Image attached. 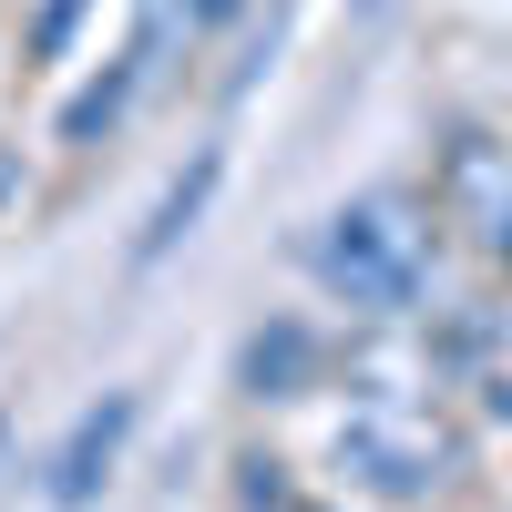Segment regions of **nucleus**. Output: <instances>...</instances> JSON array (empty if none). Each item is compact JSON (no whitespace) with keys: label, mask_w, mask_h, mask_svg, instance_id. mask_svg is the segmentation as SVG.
Segmentation results:
<instances>
[{"label":"nucleus","mask_w":512,"mask_h":512,"mask_svg":"<svg viewBox=\"0 0 512 512\" xmlns=\"http://www.w3.org/2000/svg\"><path fill=\"white\" fill-rule=\"evenodd\" d=\"M226 11H236V0H185V21H195V31H205V21H226Z\"/></svg>","instance_id":"obj_9"},{"label":"nucleus","mask_w":512,"mask_h":512,"mask_svg":"<svg viewBox=\"0 0 512 512\" xmlns=\"http://www.w3.org/2000/svg\"><path fill=\"white\" fill-rule=\"evenodd\" d=\"M431 195H441V216L472 236V246L512 256V144H492V134H451L441 164H431Z\"/></svg>","instance_id":"obj_2"},{"label":"nucleus","mask_w":512,"mask_h":512,"mask_svg":"<svg viewBox=\"0 0 512 512\" xmlns=\"http://www.w3.org/2000/svg\"><path fill=\"white\" fill-rule=\"evenodd\" d=\"M72 21H82V0H52V11H41V31H31V52H41V62H62V41H72Z\"/></svg>","instance_id":"obj_7"},{"label":"nucleus","mask_w":512,"mask_h":512,"mask_svg":"<svg viewBox=\"0 0 512 512\" xmlns=\"http://www.w3.org/2000/svg\"><path fill=\"white\" fill-rule=\"evenodd\" d=\"M216 185H226V144H195V154H185V175L154 195V216H144V236H134V267H164V256H175V246L205 226Z\"/></svg>","instance_id":"obj_5"},{"label":"nucleus","mask_w":512,"mask_h":512,"mask_svg":"<svg viewBox=\"0 0 512 512\" xmlns=\"http://www.w3.org/2000/svg\"><path fill=\"white\" fill-rule=\"evenodd\" d=\"M308 267L328 277L338 308H359V318H410V308H420V277H431V226H420L410 195L379 185V195L338 205V216L318 226Z\"/></svg>","instance_id":"obj_1"},{"label":"nucleus","mask_w":512,"mask_h":512,"mask_svg":"<svg viewBox=\"0 0 512 512\" xmlns=\"http://www.w3.org/2000/svg\"><path fill=\"white\" fill-rule=\"evenodd\" d=\"M338 472L390 492V502H420L441 482V441L420 431V420H400V410H359L349 431H338Z\"/></svg>","instance_id":"obj_3"},{"label":"nucleus","mask_w":512,"mask_h":512,"mask_svg":"<svg viewBox=\"0 0 512 512\" xmlns=\"http://www.w3.org/2000/svg\"><path fill=\"white\" fill-rule=\"evenodd\" d=\"M359 11H379V0H359Z\"/></svg>","instance_id":"obj_10"},{"label":"nucleus","mask_w":512,"mask_h":512,"mask_svg":"<svg viewBox=\"0 0 512 512\" xmlns=\"http://www.w3.org/2000/svg\"><path fill=\"white\" fill-rule=\"evenodd\" d=\"M11 195H21V154L0 144V205H11Z\"/></svg>","instance_id":"obj_8"},{"label":"nucleus","mask_w":512,"mask_h":512,"mask_svg":"<svg viewBox=\"0 0 512 512\" xmlns=\"http://www.w3.org/2000/svg\"><path fill=\"white\" fill-rule=\"evenodd\" d=\"M134 420H144V390H103L93 410L62 431V451H52V512H82L103 482H113V461H123V441H134Z\"/></svg>","instance_id":"obj_4"},{"label":"nucleus","mask_w":512,"mask_h":512,"mask_svg":"<svg viewBox=\"0 0 512 512\" xmlns=\"http://www.w3.org/2000/svg\"><path fill=\"white\" fill-rule=\"evenodd\" d=\"M236 379H246L256 400H297V390L318 379V338L297 328V318H267V328L246 338V369H236Z\"/></svg>","instance_id":"obj_6"}]
</instances>
